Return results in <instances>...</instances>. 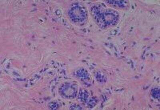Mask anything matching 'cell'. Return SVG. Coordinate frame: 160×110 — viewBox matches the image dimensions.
Wrapping results in <instances>:
<instances>
[{
	"label": "cell",
	"mask_w": 160,
	"mask_h": 110,
	"mask_svg": "<svg viewBox=\"0 0 160 110\" xmlns=\"http://www.w3.org/2000/svg\"><path fill=\"white\" fill-rule=\"evenodd\" d=\"M99 10V14L98 15V21L99 24L102 25V27H108L110 25L115 24L117 21L116 14L111 10Z\"/></svg>",
	"instance_id": "cell-1"
}]
</instances>
